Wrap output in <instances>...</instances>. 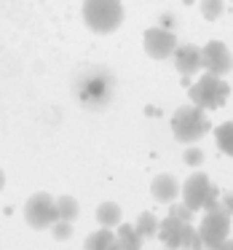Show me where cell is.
<instances>
[{
	"label": "cell",
	"mask_w": 233,
	"mask_h": 250,
	"mask_svg": "<svg viewBox=\"0 0 233 250\" xmlns=\"http://www.w3.org/2000/svg\"><path fill=\"white\" fill-rule=\"evenodd\" d=\"M113 92H115V78L105 67H89L75 78V94L81 100V105H86V108L110 105Z\"/></svg>",
	"instance_id": "1"
},
{
	"label": "cell",
	"mask_w": 233,
	"mask_h": 250,
	"mask_svg": "<svg viewBox=\"0 0 233 250\" xmlns=\"http://www.w3.org/2000/svg\"><path fill=\"white\" fill-rule=\"evenodd\" d=\"M83 22L97 35L115 33L124 22V3L121 0H83Z\"/></svg>",
	"instance_id": "2"
},
{
	"label": "cell",
	"mask_w": 233,
	"mask_h": 250,
	"mask_svg": "<svg viewBox=\"0 0 233 250\" xmlns=\"http://www.w3.org/2000/svg\"><path fill=\"white\" fill-rule=\"evenodd\" d=\"M172 132L179 143H198L201 137L209 132V119H206V110L198 105H182V108L174 110L172 116Z\"/></svg>",
	"instance_id": "3"
},
{
	"label": "cell",
	"mask_w": 233,
	"mask_h": 250,
	"mask_svg": "<svg viewBox=\"0 0 233 250\" xmlns=\"http://www.w3.org/2000/svg\"><path fill=\"white\" fill-rule=\"evenodd\" d=\"M228 94H231V86L225 83V78L204 73V76L190 86V103L204 108V110H217L228 103Z\"/></svg>",
	"instance_id": "4"
},
{
	"label": "cell",
	"mask_w": 233,
	"mask_h": 250,
	"mask_svg": "<svg viewBox=\"0 0 233 250\" xmlns=\"http://www.w3.org/2000/svg\"><path fill=\"white\" fill-rule=\"evenodd\" d=\"M56 218H59L56 215V199L51 194H46V191L33 194L27 199V205H24V221L33 229H38V231L51 229V223H54Z\"/></svg>",
	"instance_id": "5"
},
{
	"label": "cell",
	"mask_w": 233,
	"mask_h": 250,
	"mask_svg": "<svg viewBox=\"0 0 233 250\" xmlns=\"http://www.w3.org/2000/svg\"><path fill=\"white\" fill-rule=\"evenodd\" d=\"M228 234H231V215H228L225 210L206 212L201 226H198V237H201V242H204V248L217 250L228 239Z\"/></svg>",
	"instance_id": "6"
},
{
	"label": "cell",
	"mask_w": 233,
	"mask_h": 250,
	"mask_svg": "<svg viewBox=\"0 0 233 250\" xmlns=\"http://www.w3.org/2000/svg\"><path fill=\"white\" fill-rule=\"evenodd\" d=\"M201 70L220 78H225L233 70V54L222 41H209L206 46H201Z\"/></svg>",
	"instance_id": "7"
},
{
	"label": "cell",
	"mask_w": 233,
	"mask_h": 250,
	"mask_svg": "<svg viewBox=\"0 0 233 250\" xmlns=\"http://www.w3.org/2000/svg\"><path fill=\"white\" fill-rule=\"evenodd\" d=\"M179 194H182L185 205L196 212V210H201V207H204V202L209 199V196H217V186L212 183L204 172H193L182 186H179Z\"/></svg>",
	"instance_id": "8"
},
{
	"label": "cell",
	"mask_w": 233,
	"mask_h": 250,
	"mask_svg": "<svg viewBox=\"0 0 233 250\" xmlns=\"http://www.w3.org/2000/svg\"><path fill=\"white\" fill-rule=\"evenodd\" d=\"M142 43H145V51L150 60H169L177 49V35L166 27H150L145 30Z\"/></svg>",
	"instance_id": "9"
},
{
	"label": "cell",
	"mask_w": 233,
	"mask_h": 250,
	"mask_svg": "<svg viewBox=\"0 0 233 250\" xmlns=\"http://www.w3.org/2000/svg\"><path fill=\"white\" fill-rule=\"evenodd\" d=\"M172 57H174V67H177V73H182L185 78L196 76V73L201 70V46L177 43V49H174Z\"/></svg>",
	"instance_id": "10"
},
{
	"label": "cell",
	"mask_w": 233,
	"mask_h": 250,
	"mask_svg": "<svg viewBox=\"0 0 233 250\" xmlns=\"http://www.w3.org/2000/svg\"><path fill=\"white\" fill-rule=\"evenodd\" d=\"M150 194H153V199L161 202V205H172V202L179 196L177 178H174V175H166V172L156 175V178H153V183H150Z\"/></svg>",
	"instance_id": "11"
},
{
	"label": "cell",
	"mask_w": 233,
	"mask_h": 250,
	"mask_svg": "<svg viewBox=\"0 0 233 250\" xmlns=\"http://www.w3.org/2000/svg\"><path fill=\"white\" fill-rule=\"evenodd\" d=\"M182 226H185L182 221H177L174 215H166L163 221H158V234H156V237L161 239V242L166 245V248L179 250V237H182Z\"/></svg>",
	"instance_id": "12"
},
{
	"label": "cell",
	"mask_w": 233,
	"mask_h": 250,
	"mask_svg": "<svg viewBox=\"0 0 233 250\" xmlns=\"http://www.w3.org/2000/svg\"><path fill=\"white\" fill-rule=\"evenodd\" d=\"M115 245H118V239H115L113 229H97V231H91L86 237V242H83V250H115Z\"/></svg>",
	"instance_id": "13"
},
{
	"label": "cell",
	"mask_w": 233,
	"mask_h": 250,
	"mask_svg": "<svg viewBox=\"0 0 233 250\" xmlns=\"http://www.w3.org/2000/svg\"><path fill=\"white\" fill-rule=\"evenodd\" d=\"M115 239H118L121 248L126 250H142V237L131 223H118V231H115Z\"/></svg>",
	"instance_id": "14"
},
{
	"label": "cell",
	"mask_w": 233,
	"mask_h": 250,
	"mask_svg": "<svg viewBox=\"0 0 233 250\" xmlns=\"http://www.w3.org/2000/svg\"><path fill=\"white\" fill-rule=\"evenodd\" d=\"M97 221L99 226L105 229H113L121 223V207L115 205V202H102V205L97 207Z\"/></svg>",
	"instance_id": "15"
},
{
	"label": "cell",
	"mask_w": 233,
	"mask_h": 250,
	"mask_svg": "<svg viewBox=\"0 0 233 250\" xmlns=\"http://www.w3.org/2000/svg\"><path fill=\"white\" fill-rule=\"evenodd\" d=\"M78 212H81V207H78L75 196H67V194L56 196V215H59L62 221H70L72 223L78 218Z\"/></svg>",
	"instance_id": "16"
},
{
	"label": "cell",
	"mask_w": 233,
	"mask_h": 250,
	"mask_svg": "<svg viewBox=\"0 0 233 250\" xmlns=\"http://www.w3.org/2000/svg\"><path fill=\"white\" fill-rule=\"evenodd\" d=\"M215 140L217 148H220L225 156H233V121H225L215 129Z\"/></svg>",
	"instance_id": "17"
},
{
	"label": "cell",
	"mask_w": 233,
	"mask_h": 250,
	"mask_svg": "<svg viewBox=\"0 0 233 250\" xmlns=\"http://www.w3.org/2000/svg\"><path fill=\"white\" fill-rule=\"evenodd\" d=\"M134 229L140 231V237H142V239L156 237V234H158V218L153 215V212H140V218H137Z\"/></svg>",
	"instance_id": "18"
},
{
	"label": "cell",
	"mask_w": 233,
	"mask_h": 250,
	"mask_svg": "<svg viewBox=\"0 0 233 250\" xmlns=\"http://www.w3.org/2000/svg\"><path fill=\"white\" fill-rule=\"evenodd\" d=\"M179 248L182 250H204V242H201V237H198V229H193V223H185L182 226Z\"/></svg>",
	"instance_id": "19"
},
{
	"label": "cell",
	"mask_w": 233,
	"mask_h": 250,
	"mask_svg": "<svg viewBox=\"0 0 233 250\" xmlns=\"http://www.w3.org/2000/svg\"><path fill=\"white\" fill-rule=\"evenodd\" d=\"M222 11H225V0H201V17H204L206 22L220 19Z\"/></svg>",
	"instance_id": "20"
},
{
	"label": "cell",
	"mask_w": 233,
	"mask_h": 250,
	"mask_svg": "<svg viewBox=\"0 0 233 250\" xmlns=\"http://www.w3.org/2000/svg\"><path fill=\"white\" fill-rule=\"evenodd\" d=\"M51 234H54V239H70L72 237V223L70 221H62V218H56L54 223H51Z\"/></svg>",
	"instance_id": "21"
},
{
	"label": "cell",
	"mask_w": 233,
	"mask_h": 250,
	"mask_svg": "<svg viewBox=\"0 0 233 250\" xmlns=\"http://www.w3.org/2000/svg\"><path fill=\"white\" fill-rule=\"evenodd\" d=\"M169 215H174L177 221H182V223H190V221H193V210H190V207L185 205V202H182V205H172Z\"/></svg>",
	"instance_id": "22"
},
{
	"label": "cell",
	"mask_w": 233,
	"mask_h": 250,
	"mask_svg": "<svg viewBox=\"0 0 233 250\" xmlns=\"http://www.w3.org/2000/svg\"><path fill=\"white\" fill-rule=\"evenodd\" d=\"M182 159H185V164H188V167H198V164L204 162V151H201V148H188Z\"/></svg>",
	"instance_id": "23"
},
{
	"label": "cell",
	"mask_w": 233,
	"mask_h": 250,
	"mask_svg": "<svg viewBox=\"0 0 233 250\" xmlns=\"http://www.w3.org/2000/svg\"><path fill=\"white\" fill-rule=\"evenodd\" d=\"M222 210H225L228 215H233V191H228V194L222 196Z\"/></svg>",
	"instance_id": "24"
},
{
	"label": "cell",
	"mask_w": 233,
	"mask_h": 250,
	"mask_svg": "<svg viewBox=\"0 0 233 250\" xmlns=\"http://www.w3.org/2000/svg\"><path fill=\"white\" fill-rule=\"evenodd\" d=\"M217 250H233V239H225V242H222Z\"/></svg>",
	"instance_id": "25"
},
{
	"label": "cell",
	"mask_w": 233,
	"mask_h": 250,
	"mask_svg": "<svg viewBox=\"0 0 233 250\" xmlns=\"http://www.w3.org/2000/svg\"><path fill=\"white\" fill-rule=\"evenodd\" d=\"M3 186H6V175H3V169H0V191H3Z\"/></svg>",
	"instance_id": "26"
},
{
	"label": "cell",
	"mask_w": 233,
	"mask_h": 250,
	"mask_svg": "<svg viewBox=\"0 0 233 250\" xmlns=\"http://www.w3.org/2000/svg\"><path fill=\"white\" fill-rule=\"evenodd\" d=\"M115 250H126V248H121V245H115Z\"/></svg>",
	"instance_id": "27"
}]
</instances>
